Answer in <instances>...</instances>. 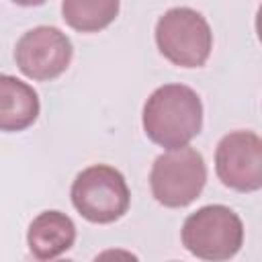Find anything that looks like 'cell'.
Masks as SVG:
<instances>
[{
    "instance_id": "obj_4",
    "label": "cell",
    "mask_w": 262,
    "mask_h": 262,
    "mask_svg": "<svg viewBox=\"0 0 262 262\" xmlns=\"http://www.w3.org/2000/svg\"><path fill=\"white\" fill-rule=\"evenodd\" d=\"M207 182V166L194 147L182 145L156 158L149 184L156 201L164 207L178 209L190 205Z\"/></svg>"
},
{
    "instance_id": "obj_6",
    "label": "cell",
    "mask_w": 262,
    "mask_h": 262,
    "mask_svg": "<svg viewBox=\"0 0 262 262\" xmlns=\"http://www.w3.org/2000/svg\"><path fill=\"white\" fill-rule=\"evenodd\" d=\"M74 55L72 41L57 27H35L27 31L14 47L18 70L31 80H53L61 76Z\"/></svg>"
},
{
    "instance_id": "obj_7",
    "label": "cell",
    "mask_w": 262,
    "mask_h": 262,
    "mask_svg": "<svg viewBox=\"0 0 262 262\" xmlns=\"http://www.w3.org/2000/svg\"><path fill=\"white\" fill-rule=\"evenodd\" d=\"M219 180L239 192H254L262 186V139L254 131L227 133L215 151Z\"/></svg>"
},
{
    "instance_id": "obj_9",
    "label": "cell",
    "mask_w": 262,
    "mask_h": 262,
    "mask_svg": "<svg viewBox=\"0 0 262 262\" xmlns=\"http://www.w3.org/2000/svg\"><path fill=\"white\" fill-rule=\"evenodd\" d=\"M39 96L23 80L0 74V131H23L39 117Z\"/></svg>"
},
{
    "instance_id": "obj_3",
    "label": "cell",
    "mask_w": 262,
    "mask_h": 262,
    "mask_svg": "<svg viewBox=\"0 0 262 262\" xmlns=\"http://www.w3.org/2000/svg\"><path fill=\"white\" fill-rule=\"evenodd\" d=\"M160 53L180 68L203 66L213 49V33L205 16L188 6L166 10L156 25Z\"/></svg>"
},
{
    "instance_id": "obj_8",
    "label": "cell",
    "mask_w": 262,
    "mask_h": 262,
    "mask_svg": "<svg viewBox=\"0 0 262 262\" xmlns=\"http://www.w3.org/2000/svg\"><path fill=\"white\" fill-rule=\"evenodd\" d=\"M27 242L37 260H53L74 246L76 225L61 211H43L31 221Z\"/></svg>"
},
{
    "instance_id": "obj_10",
    "label": "cell",
    "mask_w": 262,
    "mask_h": 262,
    "mask_svg": "<svg viewBox=\"0 0 262 262\" xmlns=\"http://www.w3.org/2000/svg\"><path fill=\"white\" fill-rule=\"evenodd\" d=\"M63 20L80 33H96L119 14V0H63Z\"/></svg>"
},
{
    "instance_id": "obj_2",
    "label": "cell",
    "mask_w": 262,
    "mask_h": 262,
    "mask_svg": "<svg viewBox=\"0 0 262 262\" xmlns=\"http://www.w3.org/2000/svg\"><path fill=\"white\" fill-rule=\"evenodd\" d=\"M184 248L203 260H229L244 244V225L225 205H207L190 213L182 225Z\"/></svg>"
},
{
    "instance_id": "obj_1",
    "label": "cell",
    "mask_w": 262,
    "mask_h": 262,
    "mask_svg": "<svg viewBox=\"0 0 262 262\" xmlns=\"http://www.w3.org/2000/svg\"><path fill=\"white\" fill-rule=\"evenodd\" d=\"M203 104L199 94L184 84H164L156 88L143 106L145 135L166 147L188 145L201 133Z\"/></svg>"
},
{
    "instance_id": "obj_5",
    "label": "cell",
    "mask_w": 262,
    "mask_h": 262,
    "mask_svg": "<svg viewBox=\"0 0 262 262\" xmlns=\"http://www.w3.org/2000/svg\"><path fill=\"white\" fill-rule=\"evenodd\" d=\"M129 186L123 174L106 164H94L82 170L72 184V203L76 211L92 223H113L129 209Z\"/></svg>"
},
{
    "instance_id": "obj_11",
    "label": "cell",
    "mask_w": 262,
    "mask_h": 262,
    "mask_svg": "<svg viewBox=\"0 0 262 262\" xmlns=\"http://www.w3.org/2000/svg\"><path fill=\"white\" fill-rule=\"evenodd\" d=\"M12 2H16V4H20V6H39V4H43L45 0H12Z\"/></svg>"
}]
</instances>
